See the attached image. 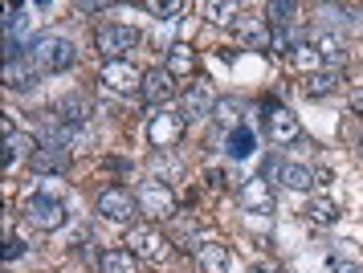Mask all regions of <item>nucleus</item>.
<instances>
[{
	"mask_svg": "<svg viewBox=\"0 0 363 273\" xmlns=\"http://www.w3.org/2000/svg\"><path fill=\"white\" fill-rule=\"evenodd\" d=\"M241 204H245L249 212H274V188H269V179L265 176L245 179V188H241Z\"/></svg>",
	"mask_w": 363,
	"mask_h": 273,
	"instance_id": "obj_14",
	"label": "nucleus"
},
{
	"mask_svg": "<svg viewBox=\"0 0 363 273\" xmlns=\"http://www.w3.org/2000/svg\"><path fill=\"white\" fill-rule=\"evenodd\" d=\"M253 273H269V269H253Z\"/></svg>",
	"mask_w": 363,
	"mask_h": 273,
	"instance_id": "obj_35",
	"label": "nucleus"
},
{
	"mask_svg": "<svg viewBox=\"0 0 363 273\" xmlns=\"http://www.w3.org/2000/svg\"><path fill=\"white\" fill-rule=\"evenodd\" d=\"M17 257H25V241H17V237H4V261L13 265Z\"/></svg>",
	"mask_w": 363,
	"mask_h": 273,
	"instance_id": "obj_32",
	"label": "nucleus"
},
{
	"mask_svg": "<svg viewBox=\"0 0 363 273\" xmlns=\"http://www.w3.org/2000/svg\"><path fill=\"white\" fill-rule=\"evenodd\" d=\"M37 65L29 62V53H21V57H13V62H4V86L9 90H29V86H37Z\"/></svg>",
	"mask_w": 363,
	"mask_h": 273,
	"instance_id": "obj_15",
	"label": "nucleus"
},
{
	"mask_svg": "<svg viewBox=\"0 0 363 273\" xmlns=\"http://www.w3.org/2000/svg\"><path fill=\"white\" fill-rule=\"evenodd\" d=\"M351 114H359V118H363V90H355V94H351Z\"/></svg>",
	"mask_w": 363,
	"mask_h": 273,
	"instance_id": "obj_34",
	"label": "nucleus"
},
{
	"mask_svg": "<svg viewBox=\"0 0 363 273\" xmlns=\"http://www.w3.org/2000/svg\"><path fill=\"white\" fill-rule=\"evenodd\" d=\"M200 13L208 16V21H216V25H225V21H229V16L237 13V4H233V0H208V4L200 9Z\"/></svg>",
	"mask_w": 363,
	"mask_h": 273,
	"instance_id": "obj_30",
	"label": "nucleus"
},
{
	"mask_svg": "<svg viewBox=\"0 0 363 273\" xmlns=\"http://www.w3.org/2000/svg\"><path fill=\"white\" fill-rule=\"evenodd\" d=\"M25 53H29V62L37 65V74H62V69H74V62H78L74 41L53 37V33H50V37H37Z\"/></svg>",
	"mask_w": 363,
	"mask_h": 273,
	"instance_id": "obj_1",
	"label": "nucleus"
},
{
	"mask_svg": "<svg viewBox=\"0 0 363 273\" xmlns=\"http://www.w3.org/2000/svg\"><path fill=\"white\" fill-rule=\"evenodd\" d=\"M21 216H25L33 228H41V233H53V228L66 225V204H62L53 192H37V196H29V200L21 204Z\"/></svg>",
	"mask_w": 363,
	"mask_h": 273,
	"instance_id": "obj_2",
	"label": "nucleus"
},
{
	"mask_svg": "<svg viewBox=\"0 0 363 273\" xmlns=\"http://www.w3.org/2000/svg\"><path fill=\"white\" fill-rule=\"evenodd\" d=\"M99 269L102 273H139V257L127 245H115V249H102L99 253Z\"/></svg>",
	"mask_w": 363,
	"mask_h": 273,
	"instance_id": "obj_16",
	"label": "nucleus"
},
{
	"mask_svg": "<svg viewBox=\"0 0 363 273\" xmlns=\"http://www.w3.org/2000/svg\"><path fill=\"white\" fill-rule=\"evenodd\" d=\"M265 135H269V143H298L302 139V123H298V114L290 106H281V102H265Z\"/></svg>",
	"mask_w": 363,
	"mask_h": 273,
	"instance_id": "obj_6",
	"label": "nucleus"
},
{
	"mask_svg": "<svg viewBox=\"0 0 363 273\" xmlns=\"http://www.w3.org/2000/svg\"><path fill=\"white\" fill-rule=\"evenodd\" d=\"M123 245H127L139 261H147V265H160V261L167 257V237L160 233V225H131L127 237H123Z\"/></svg>",
	"mask_w": 363,
	"mask_h": 273,
	"instance_id": "obj_4",
	"label": "nucleus"
},
{
	"mask_svg": "<svg viewBox=\"0 0 363 273\" xmlns=\"http://www.w3.org/2000/svg\"><path fill=\"white\" fill-rule=\"evenodd\" d=\"M99 212L106 221H115V225H135V216H139V196H131L127 188H102L99 192Z\"/></svg>",
	"mask_w": 363,
	"mask_h": 273,
	"instance_id": "obj_8",
	"label": "nucleus"
},
{
	"mask_svg": "<svg viewBox=\"0 0 363 273\" xmlns=\"http://www.w3.org/2000/svg\"><path fill=\"white\" fill-rule=\"evenodd\" d=\"M216 111V94L208 82H192L188 90H184L180 98V114L188 118V123H200V118H208V114Z\"/></svg>",
	"mask_w": 363,
	"mask_h": 273,
	"instance_id": "obj_9",
	"label": "nucleus"
},
{
	"mask_svg": "<svg viewBox=\"0 0 363 273\" xmlns=\"http://www.w3.org/2000/svg\"><path fill=\"white\" fill-rule=\"evenodd\" d=\"M143 9H147L151 16H164V21H172V16L188 13V4H184V0H172V4H160V0H143Z\"/></svg>",
	"mask_w": 363,
	"mask_h": 273,
	"instance_id": "obj_31",
	"label": "nucleus"
},
{
	"mask_svg": "<svg viewBox=\"0 0 363 273\" xmlns=\"http://www.w3.org/2000/svg\"><path fill=\"white\" fill-rule=\"evenodd\" d=\"M102 86L111 94H135V90H143V74L131 62H106L102 65Z\"/></svg>",
	"mask_w": 363,
	"mask_h": 273,
	"instance_id": "obj_10",
	"label": "nucleus"
},
{
	"mask_svg": "<svg viewBox=\"0 0 363 273\" xmlns=\"http://www.w3.org/2000/svg\"><path fill=\"white\" fill-rule=\"evenodd\" d=\"M196 253L200 273H229V245L216 241V237H204V241L192 249Z\"/></svg>",
	"mask_w": 363,
	"mask_h": 273,
	"instance_id": "obj_11",
	"label": "nucleus"
},
{
	"mask_svg": "<svg viewBox=\"0 0 363 273\" xmlns=\"http://www.w3.org/2000/svg\"><path fill=\"white\" fill-rule=\"evenodd\" d=\"M253 151H257V135H253L245 123H241L237 130H229V155L233 160H245V155H253Z\"/></svg>",
	"mask_w": 363,
	"mask_h": 273,
	"instance_id": "obj_25",
	"label": "nucleus"
},
{
	"mask_svg": "<svg viewBox=\"0 0 363 273\" xmlns=\"http://www.w3.org/2000/svg\"><path fill=\"white\" fill-rule=\"evenodd\" d=\"M359 147H363V130H359Z\"/></svg>",
	"mask_w": 363,
	"mask_h": 273,
	"instance_id": "obj_36",
	"label": "nucleus"
},
{
	"mask_svg": "<svg viewBox=\"0 0 363 273\" xmlns=\"http://www.w3.org/2000/svg\"><path fill=\"white\" fill-rule=\"evenodd\" d=\"M278 179L290 188V192H311L314 188V172L311 167H302V163H281Z\"/></svg>",
	"mask_w": 363,
	"mask_h": 273,
	"instance_id": "obj_22",
	"label": "nucleus"
},
{
	"mask_svg": "<svg viewBox=\"0 0 363 273\" xmlns=\"http://www.w3.org/2000/svg\"><path fill=\"white\" fill-rule=\"evenodd\" d=\"M241 102H237V98H216V118H220V123H225V127H241Z\"/></svg>",
	"mask_w": 363,
	"mask_h": 273,
	"instance_id": "obj_29",
	"label": "nucleus"
},
{
	"mask_svg": "<svg viewBox=\"0 0 363 273\" xmlns=\"http://www.w3.org/2000/svg\"><path fill=\"white\" fill-rule=\"evenodd\" d=\"M135 196H139V208H143L147 221H176L180 204H176V192L167 188L164 179H143Z\"/></svg>",
	"mask_w": 363,
	"mask_h": 273,
	"instance_id": "obj_3",
	"label": "nucleus"
},
{
	"mask_svg": "<svg viewBox=\"0 0 363 273\" xmlns=\"http://www.w3.org/2000/svg\"><path fill=\"white\" fill-rule=\"evenodd\" d=\"M290 65H294V69H302V74L311 78V74H318V65H323V57L314 53V45H311V41H302V45H294V53H290Z\"/></svg>",
	"mask_w": 363,
	"mask_h": 273,
	"instance_id": "obj_27",
	"label": "nucleus"
},
{
	"mask_svg": "<svg viewBox=\"0 0 363 273\" xmlns=\"http://www.w3.org/2000/svg\"><path fill=\"white\" fill-rule=\"evenodd\" d=\"M184 127H188V118L180 111H151L147 114V139L155 151H172L184 139Z\"/></svg>",
	"mask_w": 363,
	"mask_h": 273,
	"instance_id": "obj_5",
	"label": "nucleus"
},
{
	"mask_svg": "<svg viewBox=\"0 0 363 273\" xmlns=\"http://www.w3.org/2000/svg\"><path fill=\"white\" fill-rule=\"evenodd\" d=\"M311 45L323 62H330V69H339V62H343V53H347V45L339 41V33H314Z\"/></svg>",
	"mask_w": 363,
	"mask_h": 273,
	"instance_id": "obj_19",
	"label": "nucleus"
},
{
	"mask_svg": "<svg viewBox=\"0 0 363 273\" xmlns=\"http://www.w3.org/2000/svg\"><path fill=\"white\" fill-rule=\"evenodd\" d=\"M265 16H269V25H278V29H290L298 16V4L294 0H274L269 9H265Z\"/></svg>",
	"mask_w": 363,
	"mask_h": 273,
	"instance_id": "obj_28",
	"label": "nucleus"
},
{
	"mask_svg": "<svg viewBox=\"0 0 363 273\" xmlns=\"http://www.w3.org/2000/svg\"><path fill=\"white\" fill-rule=\"evenodd\" d=\"M172 94H176V78H172L167 69H147V74H143V98H147V102L160 106V102H167Z\"/></svg>",
	"mask_w": 363,
	"mask_h": 273,
	"instance_id": "obj_17",
	"label": "nucleus"
},
{
	"mask_svg": "<svg viewBox=\"0 0 363 273\" xmlns=\"http://www.w3.org/2000/svg\"><path fill=\"white\" fill-rule=\"evenodd\" d=\"M330 269L335 273H359L363 269V253L351 241H335V249H330Z\"/></svg>",
	"mask_w": 363,
	"mask_h": 273,
	"instance_id": "obj_18",
	"label": "nucleus"
},
{
	"mask_svg": "<svg viewBox=\"0 0 363 273\" xmlns=\"http://www.w3.org/2000/svg\"><path fill=\"white\" fill-rule=\"evenodd\" d=\"M90 114H94V102L86 94H66L57 102V123H66V127H86Z\"/></svg>",
	"mask_w": 363,
	"mask_h": 273,
	"instance_id": "obj_13",
	"label": "nucleus"
},
{
	"mask_svg": "<svg viewBox=\"0 0 363 273\" xmlns=\"http://www.w3.org/2000/svg\"><path fill=\"white\" fill-rule=\"evenodd\" d=\"M135 45H139V33H135L131 25H102V29L94 33V49H99L106 62H123Z\"/></svg>",
	"mask_w": 363,
	"mask_h": 273,
	"instance_id": "obj_7",
	"label": "nucleus"
},
{
	"mask_svg": "<svg viewBox=\"0 0 363 273\" xmlns=\"http://www.w3.org/2000/svg\"><path fill=\"white\" fill-rule=\"evenodd\" d=\"M0 130H4V139H13V135H17V123H13L9 114H0Z\"/></svg>",
	"mask_w": 363,
	"mask_h": 273,
	"instance_id": "obj_33",
	"label": "nucleus"
},
{
	"mask_svg": "<svg viewBox=\"0 0 363 273\" xmlns=\"http://www.w3.org/2000/svg\"><path fill=\"white\" fill-rule=\"evenodd\" d=\"M33 151H37V143H33V135H13V139H4V167H13L17 160H33Z\"/></svg>",
	"mask_w": 363,
	"mask_h": 273,
	"instance_id": "obj_24",
	"label": "nucleus"
},
{
	"mask_svg": "<svg viewBox=\"0 0 363 273\" xmlns=\"http://www.w3.org/2000/svg\"><path fill=\"white\" fill-rule=\"evenodd\" d=\"M29 172H37V176H62V172H69V151L66 147H37L33 160H29Z\"/></svg>",
	"mask_w": 363,
	"mask_h": 273,
	"instance_id": "obj_12",
	"label": "nucleus"
},
{
	"mask_svg": "<svg viewBox=\"0 0 363 273\" xmlns=\"http://www.w3.org/2000/svg\"><path fill=\"white\" fill-rule=\"evenodd\" d=\"M339 82H343V69H318L306 78V98H327L339 90Z\"/></svg>",
	"mask_w": 363,
	"mask_h": 273,
	"instance_id": "obj_21",
	"label": "nucleus"
},
{
	"mask_svg": "<svg viewBox=\"0 0 363 273\" xmlns=\"http://www.w3.org/2000/svg\"><path fill=\"white\" fill-rule=\"evenodd\" d=\"M172 78H192L196 74V53L188 45H172L167 49V65H164Z\"/></svg>",
	"mask_w": 363,
	"mask_h": 273,
	"instance_id": "obj_20",
	"label": "nucleus"
},
{
	"mask_svg": "<svg viewBox=\"0 0 363 273\" xmlns=\"http://www.w3.org/2000/svg\"><path fill=\"white\" fill-rule=\"evenodd\" d=\"M306 216H311L314 225H335L339 221V204L330 196H314L311 204H306Z\"/></svg>",
	"mask_w": 363,
	"mask_h": 273,
	"instance_id": "obj_26",
	"label": "nucleus"
},
{
	"mask_svg": "<svg viewBox=\"0 0 363 273\" xmlns=\"http://www.w3.org/2000/svg\"><path fill=\"white\" fill-rule=\"evenodd\" d=\"M237 37L253 49H269L274 45V37H269V25L265 21H237Z\"/></svg>",
	"mask_w": 363,
	"mask_h": 273,
	"instance_id": "obj_23",
	"label": "nucleus"
}]
</instances>
